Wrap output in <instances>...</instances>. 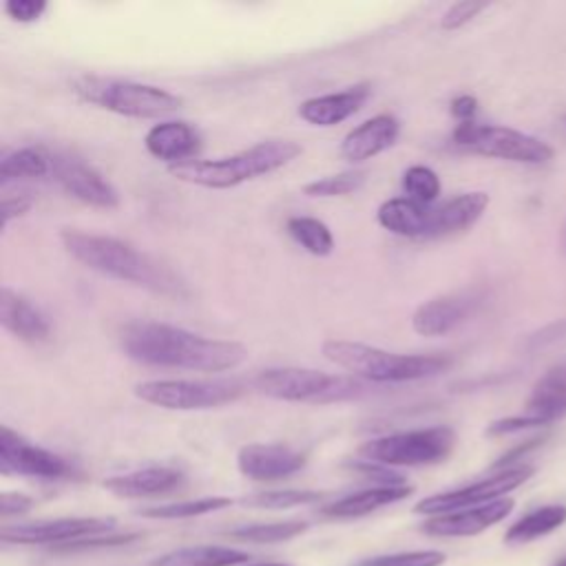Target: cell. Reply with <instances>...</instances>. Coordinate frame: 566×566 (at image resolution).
<instances>
[{"instance_id": "obj_1", "label": "cell", "mask_w": 566, "mask_h": 566, "mask_svg": "<svg viewBox=\"0 0 566 566\" xmlns=\"http://www.w3.org/2000/svg\"><path fill=\"white\" fill-rule=\"evenodd\" d=\"M122 352L142 365L193 372H226L239 367L248 350L235 341L209 339L158 321H134L120 332Z\"/></svg>"}, {"instance_id": "obj_2", "label": "cell", "mask_w": 566, "mask_h": 566, "mask_svg": "<svg viewBox=\"0 0 566 566\" xmlns=\"http://www.w3.org/2000/svg\"><path fill=\"white\" fill-rule=\"evenodd\" d=\"M61 242L76 261L109 279L171 299H186L191 295L186 281L171 266L122 239L65 228Z\"/></svg>"}, {"instance_id": "obj_3", "label": "cell", "mask_w": 566, "mask_h": 566, "mask_svg": "<svg viewBox=\"0 0 566 566\" xmlns=\"http://www.w3.org/2000/svg\"><path fill=\"white\" fill-rule=\"evenodd\" d=\"M303 149L292 140H266L242 153L220 160H189L169 167V173L186 184L204 189H233L295 162Z\"/></svg>"}, {"instance_id": "obj_4", "label": "cell", "mask_w": 566, "mask_h": 566, "mask_svg": "<svg viewBox=\"0 0 566 566\" xmlns=\"http://www.w3.org/2000/svg\"><path fill=\"white\" fill-rule=\"evenodd\" d=\"M323 356L334 365L372 383H405L431 378L451 367L447 354H396L374 345L330 339L323 343Z\"/></svg>"}, {"instance_id": "obj_5", "label": "cell", "mask_w": 566, "mask_h": 566, "mask_svg": "<svg viewBox=\"0 0 566 566\" xmlns=\"http://www.w3.org/2000/svg\"><path fill=\"white\" fill-rule=\"evenodd\" d=\"M74 94L98 109L138 118V120H156L169 116L182 107V98L142 83L118 81V78H100V76H83L74 81Z\"/></svg>"}, {"instance_id": "obj_6", "label": "cell", "mask_w": 566, "mask_h": 566, "mask_svg": "<svg viewBox=\"0 0 566 566\" xmlns=\"http://www.w3.org/2000/svg\"><path fill=\"white\" fill-rule=\"evenodd\" d=\"M255 387L286 403H334L365 392V383L350 376L325 374L308 367H270L257 374Z\"/></svg>"}, {"instance_id": "obj_7", "label": "cell", "mask_w": 566, "mask_h": 566, "mask_svg": "<svg viewBox=\"0 0 566 566\" xmlns=\"http://www.w3.org/2000/svg\"><path fill=\"white\" fill-rule=\"evenodd\" d=\"M456 447V431L451 427H425L381 436L361 445L363 460L383 467H427L438 464L451 456Z\"/></svg>"}, {"instance_id": "obj_8", "label": "cell", "mask_w": 566, "mask_h": 566, "mask_svg": "<svg viewBox=\"0 0 566 566\" xmlns=\"http://www.w3.org/2000/svg\"><path fill=\"white\" fill-rule=\"evenodd\" d=\"M451 142L462 151L517 164H544L553 158V149L546 142L498 125L462 122L453 129Z\"/></svg>"}, {"instance_id": "obj_9", "label": "cell", "mask_w": 566, "mask_h": 566, "mask_svg": "<svg viewBox=\"0 0 566 566\" xmlns=\"http://www.w3.org/2000/svg\"><path fill=\"white\" fill-rule=\"evenodd\" d=\"M244 387L235 381H191V378H162L136 385V396L162 409L193 412L222 407L242 398Z\"/></svg>"}, {"instance_id": "obj_10", "label": "cell", "mask_w": 566, "mask_h": 566, "mask_svg": "<svg viewBox=\"0 0 566 566\" xmlns=\"http://www.w3.org/2000/svg\"><path fill=\"white\" fill-rule=\"evenodd\" d=\"M533 473H535V469L526 467V464L502 469V471H498L484 480H478L473 484L423 498L420 502L414 504V513L436 517V515H445V513H453V511H462V509L482 506V504L506 498V493L522 487Z\"/></svg>"}, {"instance_id": "obj_11", "label": "cell", "mask_w": 566, "mask_h": 566, "mask_svg": "<svg viewBox=\"0 0 566 566\" xmlns=\"http://www.w3.org/2000/svg\"><path fill=\"white\" fill-rule=\"evenodd\" d=\"M566 416V363L551 367L531 389L520 416L495 420L487 427L489 436H509L524 429L551 425Z\"/></svg>"}, {"instance_id": "obj_12", "label": "cell", "mask_w": 566, "mask_h": 566, "mask_svg": "<svg viewBox=\"0 0 566 566\" xmlns=\"http://www.w3.org/2000/svg\"><path fill=\"white\" fill-rule=\"evenodd\" d=\"M116 528L114 517H58L30 524H6L0 531V540L8 544L23 546H61L67 542L111 535Z\"/></svg>"}, {"instance_id": "obj_13", "label": "cell", "mask_w": 566, "mask_h": 566, "mask_svg": "<svg viewBox=\"0 0 566 566\" xmlns=\"http://www.w3.org/2000/svg\"><path fill=\"white\" fill-rule=\"evenodd\" d=\"M0 471L6 476H28V478H43V480H58L72 473L70 462L43 449L8 425L0 427Z\"/></svg>"}, {"instance_id": "obj_14", "label": "cell", "mask_w": 566, "mask_h": 566, "mask_svg": "<svg viewBox=\"0 0 566 566\" xmlns=\"http://www.w3.org/2000/svg\"><path fill=\"white\" fill-rule=\"evenodd\" d=\"M52 178L63 186L67 195L87 206L116 209L120 204L116 186L100 171L78 158L52 153Z\"/></svg>"}, {"instance_id": "obj_15", "label": "cell", "mask_w": 566, "mask_h": 566, "mask_svg": "<svg viewBox=\"0 0 566 566\" xmlns=\"http://www.w3.org/2000/svg\"><path fill=\"white\" fill-rule=\"evenodd\" d=\"M306 453L288 447V445H264L253 442L239 449L237 469L242 476L255 482H275L299 473L306 467Z\"/></svg>"}, {"instance_id": "obj_16", "label": "cell", "mask_w": 566, "mask_h": 566, "mask_svg": "<svg viewBox=\"0 0 566 566\" xmlns=\"http://www.w3.org/2000/svg\"><path fill=\"white\" fill-rule=\"evenodd\" d=\"M513 506H515V502L511 498H502V500H495V502H489L482 506L429 517L420 528H423V533L434 535V537H471V535H478V533L495 526L498 522L506 520L511 515Z\"/></svg>"}, {"instance_id": "obj_17", "label": "cell", "mask_w": 566, "mask_h": 566, "mask_svg": "<svg viewBox=\"0 0 566 566\" xmlns=\"http://www.w3.org/2000/svg\"><path fill=\"white\" fill-rule=\"evenodd\" d=\"M0 323L17 339L30 345H41L52 339V323L45 312L25 295L8 286L0 290Z\"/></svg>"}, {"instance_id": "obj_18", "label": "cell", "mask_w": 566, "mask_h": 566, "mask_svg": "<svg viewBox=\"0 0 566 566\" xmlns=\"http://www.w3.org/2000/svg\"><path fill=\"white\" fill-rule=\"evenodd\" d=\"M186 482L184 473L173 467H145L129 473L111 476L105 480V489L118 498L140 500V498H158L180 489Z\"/></svg>"}, {"instance_id": "obj_19", "label": "cell", "mask_w": 566, "mask_h": 566, "mask_svg": "<svg viewBox=\"0 0 566 566\" xmlns=\"http://www.w3.org/2000/svg\"><path fill=\"white\" fill-rule=\"evenodd\" d=\"M398 134H401V122L389 114H381L363 122L361 127H356L343 138L341 156L354 164L372 160L383 151L392 149L398 140Z\"/></svg>"}, {"instance_id": "obj_20", "label": "cell", "mask_w": 566, "mask_h": 566, "mask_svg": "<svg viewBox=\"0 0 566 566\" xmlns=\"http://www.w3.org/2000/svg\"><path fill=\"white\" fill-rule=\"evenodd\" d=\"M370 96H372V85L361 83L339 94H328V96H317L306 100L299 107V116L314 127H334L352 118L354 114H359Z\"/></svg>"}, {"instance_id": "obj_21", "label": "cell", "mask_w": 566, "mask_h": 566, "mask_svg": "<svg viewBox=\"0 0 566 566\" xmlns=\"http://www.w3.org/2000/svg\"><path fill=\"white\" fill-rule=\"evenodd\" d=\"M487 206H489V195L482 191H473V193H462L445 202L442 206L431 209L427 239L449 237L471 228L482 217Z\"/></svg>"}, {"instance_id": "obj_22", "label": "cell", "mask_w": 566, "mask_h": 566, "mask_svg": "<svg viewBox=\"0 0 566 566\" xmlns=\"http://www.w3.org/2000/svg\"><path fill=\"white\" fill-rule=\"evenodd\" d=\"M476 301L467 295L438 297L416 308L412 328L420 337H442L456 330L473 310Z\"/></svg>"}, {"instance_id": "obj_23", "label": "cell", "mask_w": 566, "mask_h": 566, "mask_svg": "<svg viewBox=\"0 0 566 566\" xmlns=\"http://www.w3.org/2000/svg\"><path fill=\"white\" fill-rule=\"evenodd\" d=\"M145 147L156 160L169 162V167H173V164L193 160V156L202 147V138H200L197 129H193L189 122L171 120V122L156 125L147 134Z\"/></svg>"}, {"instance_id": "obj_24", "label": "cell", "mask_w": 566, "mask_h": 566, "mask_svg": "<svg viewBox=\"0 0 566 566\" xmlns=\"http://www.w3.org/2000/svg\"><path fill=\"white\" fill-rule=\"evenodd\" d=\"M414 493V487L403 484V487H367L363 491L350 493L345 498H339L321 509L323 515L328 517H363L370 515L383 506L396 504Z\"/></svg>"}, {"instance_id": "obj_25", "label": "cell", "mask_w": 566, "mask_h": 566, "mask_svg": "<svg viewBox=\"0 0 566 566\" xmlns=\"http://www.w3.org/2000/svg\"><path fill=\"white\" fill-rule=\"evenodd\" d=\"M431 206H423L409 197H394L378 206L376 220L392 235L407 239H427Z\"/></svg>"}, {"instance_id": "obj_26", "label": "cell", "mask_w": 566, "mask_h": 566, "mask_svg": "<svg viewBox=\"0 0 566 566\" xmlns=\"http://www.w3.org/2000/svg\"><path fill=\"white\" fill-rule=\"evenodd\" d=\"M250 553L222 544H197L173 548L151 562V566H246Z\"/></svg>"}, {"instance_id": "obj_27", "label": "cell", "mask_w": 566, "mask_h": 566, "mask_svg": "<svg viewBox=\"0 0 566 566\" xmlns=\"http://www.w3.org/2000/svg\"><path fill=\"white\" fill-rule=\"evenodd\" d=\"M564 524H566V506L564 504L540 506V509L522 515L517 522H513L509 526V531L504 533V542L506 544H528V542H535V540L557 531Z\"/></svg>"}, {"instance_id": "obj_28", "label": "cell", "mask_w": 566, "mask_h": 566, "mask_svg": "<svg viewBox=\"0 0 566 566\" xmlns=\"http://www.w3.org/2000/svg\"><path fill=\"white\" fill-rule=\"evenodd\" d=\"M47 175H52V153L41 147L12 151L0 162V182L3 184L17 180H39Z\"/></svg>"}, {"instance_id": "obj_29", "label": "cell", "mask_w": 566, "mask_h": 566, "mask_svg": "<svg viewBox=\"0 0 566 566\" xmlns=\"http://www.w3.org/2000/svg\"><path fill=\"white\" fill-rule=\"evenodd\" d=\"M233 504L226 495H211V498H197V500H182V502H169V504H156L140 509L138 515L151 517V520H189L206 513H215L222 509H228Z\"/></svg>"}, {"instance_id": "obj_30", "label": "cell", "mask_w": 566, "mask_h": 566, "mask_svg": "<svg viewBox=\"0 0 566 566\" xmlns=\"http://www.w3.org/2000/svg\"><path fill=\"white\" fill-rule=\"evenodd\" d=\"M308 522L303 520H286V522H259V524H246L226 531L228 537L253 542V544H279L295 540L308 531Z\"/></svg>"}, {"instance_id": "obj_31", "label": "cell", "mask_w": 566, "mask_h": 566, "mask_svg": "<svg viewBox=\"0 0 566 566\" xmlns=\"http://www.w3.org/2000/svg\"><path fill=\"white\" fill-rule=\"evenodd\" d=\"M286 228L290 237L314 257H328L334 250L332 231L321 220L297 215L288 220Z\"/></svg>"}, {"instance_id": "obj_32", "label": "cell", "mask_w": 566, "mask_h": 566, "mask_svg": "<svg viewBox=\"0 0 566 566\" xmlns=\"http://www.w3.org/2000/svg\"><path fill=\"white\" fill-rule=\"evenodd\" d=\"M325 500L323 491H310V489H279V491H261L242 498L244 506L253 509H270V511H284L306 504H319Z\"/></svg>"}, {"instance_id": "obj_33", "label": "cell", "mask_w": 566, "mask_h": 566, "mask_svg": "<svg viewBox=\"0 0 566 566\" xmlns=\"http://www.w3.org/2000/svg\"><path fill=\"white\" fill-rule=\"evenodd\" d=\"M403 189L409 200H414L423 206H431L438 200L442 184H440V178L436 175V171L418 164V167H412L405 171Z\"/></svg>"}, {"instance_id": "obj_34", "label": "cell", "mask_w": 566, "mask_h": 566, "mask_svg": "<svg viewBox=\"0 0 566 566\" xmlns=\"http://www.w3.org/2000/svg\"><path fill=\"white\" fill-rule=\"evenodd\" d=\"M367 180L365 171H343L339 175H328L321 180H314L303 186V193L308 197H341L359 191Z\"/></svg>"}, {"instance_id": "obj_35", "label": "cell", "mask_w": 566, "mask_h": 566, "mask_svg": "<svg viewBox=\"0 0 566 566\" xmlns=\"http://www.w3.org/2000/svg\"><path fill=\"white\" fill-rule=\"evenodd\" d=\"M447 555L436 548L427 551H398V553H383L372 555L359 562V566H442Z\"/></svg>"}, {"instance_id": "obj_36", "label": "cell", "mask_w": 566, "mask_h": 566, "mask_svg": "<svg viewBox=\"0 0 566 566\" xmlns=\"http://www.w3.org/2000/svg\"><path fill=\"white\" fill-rule=\"evenodd\" d=\"M142 535L140 533H125V535H96V537H85V540H76V542H67L61 546H54V553H87V551H96V548H111V546H127L138 542Z\"/></svg>"}, {"instance_id": "obj_37", "label": "cell", "mask_w": 566, "mask_h": 566, "mask_svg": "<svg viewBox=\"0 0 566 566\" xmlns=\"http://www.w3.org/2000/svg\"><path fill=\"white\" fill-rule=\"evenodd\" d=\"M489 8V3H476V0H462V3L451 6L442 19H440V28L445 32H456L460 28H464L467 23H471L478 14H482Z\"/></svg>"}, {"instance_id": "obj_38", "label": "cell", "mask_w": 566, "mask_h": 566, "mask_svg": "<svg viewBox=\"0 0 566 566\" xmlns=\"http://www.w3.org/2000/svg\"><path fill=\"white\" fill-rule=\"evenodd\" d=\"M45 12V0H8L6 3V14L17 23H36Z\"/></svg>"}, {"instance_id": "obj_39", "label": "cell", "mask_w": 566, "mask_h": 566, "mask_svg": "<svg viewBox=\"0 0 566 566\" xmlns=\"http://www.w3.org/2000/svg\"><path fill=\"white\" fill-rule=\"evenodd\" d=\"M32 506H34V498H30L25 493L6 491L3 495H0V515H3L6 520L14 517V515H23V513L32 511Z\"/></svg>"}, {"instance_id": "obj_40", "label": "cell", "mask_w": 566, "mask_h": 566, "mask_svg": "<svg viewBox=\"0 0 566 566\" xmlns=\"http://www.w3.org/2000/svg\"><path fill=\"white\" fill-rule=\"evenodd\" d=\"M30 209H32V202L25 197H6L3 204H0V220H3V228H8L12 220L30 213Z\"/></svg>"}, {"instance_id": "obj_41", "label": "cell", "mask_w": 566, "mask_h": 566, "mask_svg": "<svg viewBox=\"0 0 566 566\" xmlns=\"http://www.w3.org/2000/svg\"><path fill=\"white\" fill-rule=\"evenodd\" d=\"M451 116L462 125V122H473V116L478 114V100L473 96H458L449 105Z\"/></svg>"}, {"instance_id": "obj_42", "label": "cell", "mask_w": 566, "mask_h": 566, "mask_svg": "<svg viewBox=\"0 0 566 566\" xmlns=\"http://www.w3.org/2000/svg\"><path fill=\"white\" fill-rule=\"evenodd\" d=\"M559 248H562V253L566 255V222H564V226H562V235H559Z\"/></svg>"}, {"instance_id": "obj_43", "label": "cell", "mask_w": 566, "mask_h": 566, "mask_svg": "<svg viewBox=\"0 0 566 566\" xmlns=\"http://www.w3.org/2000/svg\"><path fill=\"white\" fill-rule=\"evenodd\" d=\"M246 566H290V564H281V562H266V564H246Z\"/></svg>"}, {"instance_id": "obj_44", "label": "cell", "mask_w": 566, "mask_h": 566, "mask_svg": "<svg viewBox=\"0 0 566 566\" xmlns=\"http://www.w3.org/2000/svg\"><path fill=\"white\" fill-rule=\"evenodd\" d=\"M553 566H566V555H564V557H559V559H557Z\"/></svg>"}]
</instances>
